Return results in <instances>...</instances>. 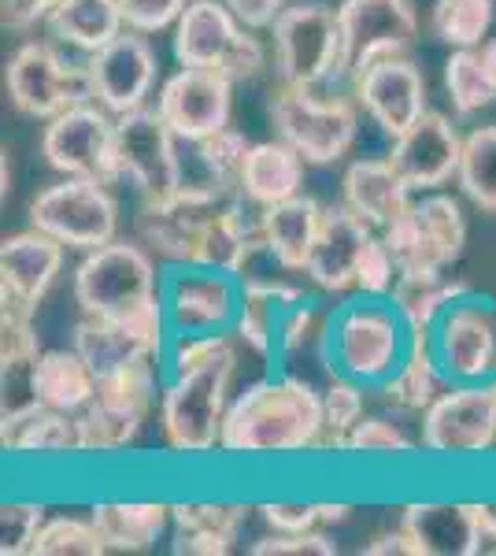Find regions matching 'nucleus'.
Masks as SVG:
<instances>
[{
  "instance_id": "f257e3e1",
  "label": "nucleus",
  "mask_w": 496,
  "mask_h": 556,
  "mask_svg": "<svg viewBox=\"0 0 496 556\" xmlns=\"http://www.w3.org/2000/svg\"><path fill=\"white\" fill-rule=\"evenodd\" d=\"M241 345L233 334H170L156 424L167 453L212 456L233 401Z\"/></svg>"
},
{
  "instance_id": "f03ea898",
  "label": "nucleus",
  "mask_w": 496,
  "mask_h": 556,
  "mask_svg": "<svg viewBox=\"0 0 496 556\" xmlns=\"http://www.w3.org/2000/svg\"><path fill=\"white\" fill-rule=\"evenodd\" d=\"M322 450V390L290 371H270L233 393L219 453L238 460Z\"/></svg>"
},
{
  "instance_id": "7ed1b4c3",
  "label": "nucleus",
  "mask_w": 496,
  "mask_h": 556,
  "mask_svg": "<svg viewBox=\"0 0 496 556\" xmlns=\"http://www.w3.org/2000/svg\"><path fill=\"white\" fill-rule=\"evenodd\" d=\"M411 327L396 312L393 298H348L333 304L330 316V364L333 371L378 390L404 356L411 353Z\"/></svg>"
},
{
  "instance_id": "20e7f679",
  "label": "nucleus",
  "mask_w": 496,
  "mask_h": 556,
  "mask_svg": "<svg viewBox=\"0 0 496 556\" xmlns=\"http://www.w3.org/2000/svg\"><path fill=\"white\" fill-rule=\"evenodd\" d=\"M160 393H164V364L160 361H138L104 371L97 379L93 401L78 412L86 456H115L130 450L152 412L160 408Z\"/></svg>"
},
{
  "instance_id": "39448f33",
  "label": "nucleus",
  "mask_w": 496,
  "mask_h": 556,
  "mask_svg": "<svg viewBox=\"0 0 496 556\" xmlns=\"http://www.w3.org/2000/svg\"><path fill=\"white\" fill-rule=\"evenodd\" d=\"M178 67L219 71L230 83H249L267 67L264 45L222 0H189L170 38Z\"/></svg>"
},
{
  "instance_id": "423d86ee",
  "label": "nucleus",
  "mask_w": 496,
  "mask_h": 556,
  "mask_svg": "<svg viewBox=\"0 0 496 556\" xmlns=\"http://www.w3.org/2000/svg\"><path fill=\"white\" fill-rule=\"evenodd\" d=\"M270 127L293 146L308 167L338 164L359 134V104L319 89L278 86L270 101Z\"/></svg>"
},
{
  "instance_id": "0eeeda50",
  "label": "nucleus",
  "mask_w": 496,
  "mask_h": 556,
  "mask_svg": "<svg viewBox=\"0 0 496 556\" xmlns=\"http://www.w3.org/2000/svg\"><path fill=\"white\" fill-rule=\"evenodd\" d=\"M160 278H164V267L138 238H115L93 253H82V264L71 278V293L89 316L123 312L149 298H160Z\"/></svg>"
},
{
  "instance_id": "6e6552de",
  "label": "nucleus",
  "mask_w": 496,
  "mask_h": 556,
  "mask_svg": "<svg viewBox=\"0 0 496 556\" xmlns=\"http://www.w3.org/2000/svg\"><path fill=\"white\" fill-rule=\"evenodd\" d=\"M30 227L44 230L67 245L71 253H93L119 238V201L107 190V182L97 178H67L44 190L30 201Z\"/></svg>"
},
{
  "instance_id": "1a4fd4ad",
  "label": "nucleus",
  "mask_w": 496,
  "mask_h": 556,
  "mask_svg": "<svg viewBox=\"0 0 496 556\" xmlns=\"http://www.w3.org/2000/svg\"><path fill=\"white\" fill-rule=\"evenodd\" d=\"M275 38L278 86L319 89L341 78V26L338 8L327 4H285L270 26Z\"/></svg>"
},
{
  "instance_id": "9d476101",
  "label": "nucleus",
  "mask_w": 496,
  "mask_h": 556,
  "mask_svg": "<svg viewBox=\"0 0 496 556\" xmlns=\"http://www.w3.org/2000/svg\"><path fill=\"white\" fill-rule=\"evenodd\" d=\"M115 164L141 201H175L182 190V141L149 104L115 115Z\"/></svg>"
},
{
  "instance_id": "9b49d317",
  "label": "nucleus",
  "mask_w": 496,
  "mask_h": 556,
  "mask_svg": "<svg viewBox=\"0 0 496 556\" xmlns=\"http://www.w3.org/2000/svg\"><path fill=\"white\" fill-rule=\"evenodd\" d=\"M71 345L97 367V375L138 361L164 364V353L170 345L164 301L149 298L133 304V308L97 312V316L82 312V319L75 323V334H71Z\"/></svg>"
},
{
  "instance_id": "f8f14e48",
  "label": "nucleus",
  "mask_w": 496,
  "mask_h": 556,
  "mask_svg": "<svg viewBox=\"0 0 496 556\" xmlns=\"http://www.w3.org/2000/svg\"><path fill=\"white\" fill-rule=\"evenodd\" d=\"M378 235L385 238L400 275L415 271H448L467 245V219L456 197L427 193L393 215Z\"/></svg>"
},
{
  "instance_id": "ddd939ff",
  "label": "nucleus",
  "mask_w": 496,
  "mask_h": 556,
  "mask_svg": "<svg viewBox=\"0 0 496 556\" xmlns=\"http://www.w3.org/2000/svg\"><path fill=\"white\" fill-rule=\"evenodd\" d=\"M422 450L437 460H478L496 450L493 382H453L422 412Z\"/></svg>"
},
{
  "instance_id": "4468645a",
  "label": "nucleus",
  "mask_w": 496,
  "mask_h": 556,
  "mask_svg": "<svg viewBox=\"0 0 496 556\" xmlns=\"http://www.w3.org/2000/svg\"><path fill=\"white\" fill-rule=\"evenodd\" d=\"M4 89L15 112L26 119H56L67 108L89 101L86 64L67 60L56 45L49 41H26L8 56Z\"/></svg>"
},
{
  "instance_id": "2eb2a0df",
  "label": "nucleus",
  "mask_w": 496,
  "mask_h": 556,
  "mask_svg": "<svg viewBox=\"0 0 496 556\" xmlns=\"http://www.w3.org/2000/svg\"><path fill=\"white\" fill-rule=\"evenodd\" d=\"M160 301L170 334H230L241 308V278L204 264H167Z\"/></svg>"
},
{
  "instance_id": "dca6fc26",
  "label": "nucleus",
  "mask_w": 496,
  "mask_h": 556,
  "mask_svg": "<svg viewBox=\"0 0 496 556\" xmlns=\"http://www.w3.org/2000/svg\"><path fill=\"white\" fill-rule=\"evenodd\" d=\"M41 156L56 175L67 178H97V182H119L115 164V115L107 108L82 101L56 119L41 134Z\"/></svg>"
},
{
  "instance_id": "f3484780",
  "label": "nucleus",
  "mask_w": 496,
  "mask_h": 556,
  "mask_svg": "<svg viewBox=\"0 0 496 556\" xmlns=\"http://www.w3.org/2000/svg\"><path fill=\"white\" fill-rule=\"evenodd\" d=\"M430 345L448 382L496 379V301L467 290L441 312L430 330Z\"/></svg>"
},
{
  "instance_id": "a211bd4d",
  "label": "nucleus",
  "mask_w": 496,
  "mask_h": 556,
  "mask_svg": "<svg viewBox=\"0 0 496 556\" xmlns=\"http://www.w3.org/2000/svg\"><path fill=\"white\" fill-rule=\"evenodd\" d=\"M341 78H356L385 56H404L419 38L415 0H341Z\"/></svg>"
},
{
  "instance_id": "6ab92c4d",
  "label": "nucleus",
  "mask_w": 496,
  "mask_h": 556,
  "mask_svg": "<svg viewBox=\"0 0 496 556\" xmlns=\"http://www.w3.org/2000/svg\"><path fill=\"white\" fill-rule=\"evenodd\" d=\"M82 64H86L89 101L107 108L112 115L145 108L152 89H156V75H160L156 49L138 30H123L104 49L82 56Z\"/></svg>"
},
{
  "instance_id": "aec40b11",
  "label": "nucleus",
  "mask_w": 496,
  "mask_h": 556,
  "mask_svg": "<svg viewBox=\"0 0 496 556\" xmlns=\"http://www.w3.org/2000/svg\"><path fill=\"white\" fill-rule=\"evenodd\" d=\"M352 97L374 119L382 134H404L411 123H419L430 112V89L422 67L408 56L374 60L352 78Z\"/></svg>"
},
{
  "instance_id": "412c9836",
  "label": "nucleus",
  "mask_w": 496,
  "mask_h": 556,
  "mask_svg": "<svg viewBox=\"0 0 496 556\" xmlns=\"http://www.w3.org/2000/svg\"><path fill=\"white\" fill-rule=\"evenodd\" d=\"M67 245L38 227L15 230L0 241V308L34 316L63 275Z\"/></svg>"
},
{
  "instance_id": "4be33fe9",
  "label": "nucleus",
  "mask_w": 496,
  "mask_h": 556,
  "mask_svg": "<svg viewBox=\"0 0 496 556\" xmlns=\"http://www.w3.org/2000/svg\"><path fill=\"white\" fill-rule=\"evenodd\" d=\"M156 112L178 134V141H201L207 134L230 127L233 83L219 71L182 67L160 86Z\"/></svg>"
},
{
  "instance_id": "5701e85b",
  "label": "nucleus",
  "mask_w": 496,
  "mask_h": 556,
  "mask_svg": "<svg viewBox=\"0 0 496 556\" xmlns=\"http://www.w3.org/2000/svg\"><path fill=\"white\" fill-rule=\"evenodd\" d=\"M385 156L396 167V175L411 186V193H434L459 175L463 138H459L456 123L448 115L427 112L419 123H411L404 134H396Z\"/></svg>"
},
{
  "instance_id": "b1692460",
  "label": "nucleus",
  "mask_w": 496,
  "mask_h": 556,
  "mask_svg": "<svg viewBox=\"0 0 496 556\" xmlns=\"http://www.w3.org/2000/svg\"><path fill=\"white\" fill-rule=\"evenodd\" d=\"M44 345L34 316L0 308V434L20 427L30 412L41 408L38 361Z\"/></svg>"
},
{
  "instance_id": "393cba45",
  "label": "nucleus",
  "mask_w": 496,
  "mask_h": 556,
  "mask_svg": "<svg viewBox=\"0 0 496 556\" xmlns=\"http://www.w3.org/2000/svg\"><path fill=\"white\" fill-rule=\"evenodd\" d=\"M252 141L241 130L222 127L201 141H182V190L178 197L201 208L241 197V167Z\"/></svg>"
},
{
  "instance_id": "a878e982",
  "label": "nucleus",
  "mask_w": 496,
  "mask_h": 556,
  "mask_svg": "<svg viewBox=\"0 0 496 556\" xmlns=\"http://www.w3.org/2000/svg\"><path fill=\"white\" fill-rule=\"evenodd\" d=\"M371 235L374 230L359 215H352L345 204L327 208L308 267H304V282L322 298H341V293L356 290V264Z\"/></svg>"
},
{
  "instance_id": "bb28decb",
  "label": "nucleus",
  "mask_w": 496,
  "mask_h": 556,
  "mask_svg": "<svg viewBox=\"0 0 496 556\" xmlns=\"http://www.w3.org/2000/svg\"><path fill=\"white\" fill-rule=\"evenodd\" d=\"M330 316H333V304H322L315 293L308 301L282 312V319H278V342H275L278 371L301 375V379H311L319 386L330 379L333 375Z\"/></svg>"
},
{
  "instance_id": "cd10ccee",
  "label": "nucleus",
  "mask_w": 496,
  "mask_h": 556,
  "mask_svg": "<svg viewBox=\"0 0 496 556\" xmlns=\"http://www.w3.org/2000/svg\"><path fill=\"white\" fill-rule=\"evenodd\" d=\"M245 501H175L170 505V534L175 553L186 556H227L241 542L249 516Z\"/></svg>"
},
{
  "instance_id": "c85d7f7f",
  "label": "nucleus",
  "mask_w": 496,
  "mask_h": 556,
  "mask_svg": "<svg viewBox=\"0 0 496 556\" xmlns=\"http://www.w3.org/2000/svg\"><path fill=\"white\" fill-rule=\"evenodd\" d=\"M207 208L189 204L182 197L175 201H141L133 215V238L149 249L160 264H196V249H201Z\"/></svg>"
},
{
  "instance_id": "c756f323",
  "label": "nucleus",
  "mask_w": 496,
  "mask_h": 556,
  "mask_svg": "<svg viewBox=\"0 0 496 556\" xmlns=\"http://www.w3.org/2000/svg\"><path fill=\"white\" fill-rule=\"evenodd\" d=\"M400 527L419 556H478V523L471 501H408Z\"/></svg>"
},
{
  "instance_id": "7c9ffc66",
  "label": "nucleus",
  "mask_w": 496,
  "mask_h": 556,
  "mask_svg": "<svg viewBox=\"0 0 496 556\" xmlns=\"http://www.w3.org/2000/svg\"><path fill=\"white\" fill-rule=\"evenodd\" d=\"M341 204L371 230H382L393 215H400L411 204V186L396 175L390 156L356 160L341 178Z\"/></svg>"
},
{
  "instance_id": "2f4dec72",
  "label": "nucleus",
  "mask_w": 496,
  "mask_h": 556,
  "mask_svg": "<svg viewBox=\"0 0 496 556\" xmlns=\"http://www.w3.org/2000/svg\"><path fill=\"white\" fill-rule=\"evenodd\" d=\"M322 215H327V208L308 193H296L290 201L264 208L259 212V230H264L267 253L282 267L304 275L308 256L315 249V238H319V230H322Z\"/></svg>"
},
{
  "instance_id": "473e14b6",
  "label": "nucleus",
  "mask_w": 496,
  "mask_h": 556,
  "mask_svg": "<svg viewBox=\"0 0 496 556\" xmlns=\"http://www.w3.org/2000/svg\"><path fill=\"white\" fill-rule=\"evenodd\" d=\"M304 156L293 146H285L282 138L275 141H256L249 146L245 167H241V197L252 208H270L282 204L304 190Z\"/></svg>"
},
{
  "instance_id": "72a5a7b5",
  "label": "nucleus",
  "mask_w": 496,
  "mask_h": 556,
  "mask_svg": "<svg viewBox=\"0 0 496 556\" xmlns=\"http://www.w3.org/2000/svg\"><path fill=\"white\" fill-rule=\"evenodd\" d=\"M107 553H149L170 531L167 501H97L89 508Z\"/></svg>"
},
{
  "instance_id": "f704fd0d",
  "label": "nucleus",
  "mask_w": 496,
  "mask_h": 556,
  "mask_svg": "<svg viewBox=\"0 0 496 556\" xmlns=\"http://www.w3.org/2000/svg\"><path fill=\"white\" fill-rule=\"evenodd\" d=\"M0 445L12 456H26V460H71V456H86L82 419L75 412L38 408L0 434Z\"/></svg>"
},
{
  "instance_id": "c9c22d12",
  "label": "nucleus",
  "mask_w": 496,
  "mask_h": 556,
  "mask_svg": "<svg viewBox=\"0 0 496 556\" xmlns=\"http://www.w3.org/2000/svg\"><path fill=\"white\" fill-rule=\"evenodd\" d=\"M448 375L441 371L437 356H434V345H430V334H415L411 342V353L404 356V364L378 386L382 401L390 405L393 412H408V416H422L441 393L448 390Z\"/></svg>"
},
{
  "instance_id": "e433bc0d",
  "label": "nucleus",
  "mask_w": 496,
  "mask_h": 556,
  "mask_svg": "<svg viewBox=\"0 0 496 556\" xmlns=\"http://www.w3.org/2000/svg\"><path fill=\"white\" fill-rule=\"evenodd\" d=\"M44 26L60 45H71L75 52L89 56L126 30L123 0H63Z\"/></svg>"
},
{
  "instance_id": "4c0bfd02",
  "label": "nucleus",
  "mask_w": 496,
  "mask_h": 556,
  "mask_svg": "<svg viewBox=\"0 0 496 556\" xmlns=\"http://www.w3.org/2000/svg\"><path fill=\"white\" fill-rule=\"evenodd\" d=\"M97 367L71 349H44L38 361V397L41 408H56V412H82L97 393Z\"/></svg>"
},
{
  "instance_id": "58836bf2",
  "label": "nucleus",
  "mask_w": 496,
  "mask_h": 556,
  "mask_svg": "<svg viewBox=\"0 0 496 556\" xmlns=\"http://www.w3.org/2000/svg\"><path fill=\"white\" fill-rule=\"evenodd\" d=\"M471 290L467 282L445 275V271H415V275H400L393 286V304L404 316V323L411 327V334H430L434 323L441 319V312L448 308L456 298Z\"/></svg>"
},
{
  "instance_id": "ea45409f",
  "label": "nucleus",
  "mask_w": 496,
  "mask_h": 556,
  "mask_svg": "<svg viewBox=\"0 0 496 556\" xmlns=\"http://www.w3.org/2000/svg\"><path fill=\"white\" fill-rule=\"evenodd\" d=\"M322 390V450L319 453H345L348 434L367 416V386L333 371Z\"/></svg>"
},
{
  "instance_id": "a19ab883",
  "label": "nucleus",
  "mask_w": 496,
  "mask_h": 556,
  "mask_svg": "<svg viewBox=\"0 0 496 556\" xmlns=\"http://www.w3.org/2000/svg\"><path fill=\"white\" fill-rule=\"evenodd\" d=\"M496 20V0H434L430 30L448 49H474L489 38Z\"/></svg>"
},
{
  "instance_id": "79ce46f5",
  "label": "nucleus",
  "mask_w": 496,
  "mask_h": 556,
  "mask_svg": "<svg viewBox=\"0 0 496 556\" xmlns=\"http://www.w3.org/2000/svg\"><path fill=\"white\" fill-rule=\"evenodd\" d=\"M456 182L478 212L496 215V127H474L463 138Z\"/></svg>"
},
{
  "instance_id": "37998d69",
  "label": "nucleus",
  "mask_w": 496,
  "mask_h": 556,
  "mask_svg": "<svg viewBox=\"0 0 496 556\" xmlns=\"http://www.w3.org/2000/svg\"><path fill=\"white\" fill-rule=\"evenodd\" d=\"M445 93L453 101V112L463 119L496 104V83L478 45L474 49H453V56L445 60Z\"/></svg>"
},
{
  "instance_id": "c03bdc74",
  "label": "nucleus",
  "mask_w": 496,
  "mask_h": 556,
  "mask_svg": "<svg viewBox=\"0 0 496 556\" xmlns=\"http://www.w3.org/2000/svg\"><path fill=\"white\" fill-rule=\"evenodd\" d=\"M256 513L267 523V531L296 534V531H319V527H330V523H345L352 505H345V501H319V497L259 501Z\"/></svg>"
},
{
  "instance_id": "a18cd8bd",
  "label": "nucleus",
  "mask_w": 496,
  "mask_h": 556,
  "mask_svg": "<svg viewBox=\"0 0 496 556\" xmlns=\"http://www.w3.org/2000/svg\"><path fill=\"white\" fill-rule=\"evenodd\" d=\"M107 542L97 531L93 516H52L44 519L38 542H34V556H104Z\"/></svg>"
},
{
  "instance_id": "49530a36",
  "label": "nucleus",
  "mask_w": 496,
  "mask_h": 556,
  "mask_svg": "<svg viewBox=\"0 0 496 556\" xmlns=\"http://www.w3.org/2000/svg\"><path fill=\"white\" fill-rule=\"evenodd\" d=\"M345 453L364 456V460H404V456H415V442L404 434V427L396 419L364 416L359 427L348 434Z\"/></svg>"
},
{
  "instance_id": "de8ad7c7",
  "label": "nucleus",
  "mask_w": 496,
  "mask_h": 556,
  "mask_svg": "<svg viewBox=\"0 0 496 556\" xmlns=\"http://www.w3.org/2000/svg\"><path fill=\"white\" fill-rule=\"evenodd\" d=\"M44 501L12 497L0 505V556H34V542H38L44 527Z\"/></svg>"
},
{
  "instance_id": "09e8293b",
  "label": "nucleus",
  "mask_w": 496,
  "mask_h": 556,
  "mask_svg": "<svg viewBox=\"0 0 496 556\" xmlns=\"http://www.w3.org/2000/svg\"><path fill=\"white\" fill-rule=\"evenodd\" d=\"M396 278H400V267L385 245V238L374 235L367 238L364 253H359V264H356V293H367V298H390Z\"/></svg>"
},
{
  "instance_id": "8fccbe9b",
  "label": "nucleus",
  "mask_w": 496,
  "mask_h": 556,
  "mask_svg": "<svg viewBox=\"0 0 496 556\" xmlns=\"http://www.w3.org/2000/svg\"><path fill=\"white\" fill-rule=\"evenodd\" d=\"M252 556H338V542L322 531H296V534H278L270 531L249 545Z\"/></svg>"
},
{
  "instance_id": "3c124183",
  "label": "nucleus",
  "mask_w": 496,
  "mask_h": 556,
  "mask_svg": "<svg viewBox=\"0 0 496 556\" xmlns=\"http://www.w3.org/2000/svg\"><path fill=\"white\" fill-rule=\"evenodd\" d=\"M186 4L189 0H123L126 30H138V34H145V38L164 34L182 20Z\"/></svg>"
},
{
  "instance_id": "603ef678",
  "label": "nucleus",
  "mask_w": 496,
  "mask_h": 556,
  "mask_svg": "<svg viewBox=\"0 0 496 556\" xmlns=\"http://www.w3.org/2000/svg\"><path fill=\"white\" fill-rule=\"evenodd\" d=\"M63 0H0V20H4L8 30L23 34V30H34L38 23H49V15L56 12Z\"/></svg>"
},
{
  "instance_id": "864d4df0",
  "label": "nucleus",
  "mask_w": 496,
  "mask_h": 556,
  "mask_svg": "<svg viewBox=\"0 0 496 556\" xmlns=\"http://www.w3.org/2000/svg\"><path fill=\"white\" fill-rule=\"evenodd\" d=\"M233 15L241 20V26L249 30H270L278 15L285 12V0H222Z\"/></svg>"
},
{
  "instance_id": "5fc2aeb1",
  "label": "nucleus",
  "mask_w": 496,
  "mask_h": 556,
  "mask_svg": "<svg viewBox=\"0 0 496 556\" xmlns=\"http://www.w3.org/2000/svg\"><path fill=\"white\" fill-rule=\"evenodd\" d=\"M478 523V556H496V501H471Z\"/></svg>"
},
{
  "instance_id": "6e6d98bb",
  "label": "nucleus",
  "mask_w": 496,
  "mask_h": 556,
  "mask_svg": "<svg viewBox=\"0 0 496 556\" xmlns=\"http://www.w3.org/2000/svg\"><path fill=\"white\" fill-rule=\"evenodd\" d=\"M364 553L367 556H419V549H415V542H411V534L404 531V527L371 538V545H364Z\"/></svg>"
},
{
  "instance_id": "4d7b16f0",
  "label": "nucleus",
  "mask_w": 496,
  "mask_h": 556,
  "mask_svg": "<svg viewBox=\"0 0 496 556\" xmlns=\"http://www.w3.org/2000/svg\"><path fill=\"white\" fill-rule=\"evenodd\" d=\"M493 390H496V379H493Z\"/></svg>"
}]
</instances>
